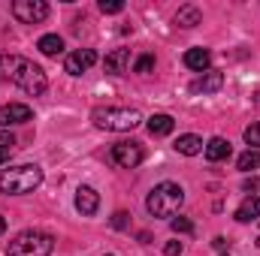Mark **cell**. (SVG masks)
I'll list each match as a JSON object with an SVG mask.
<instances>
[{
  "label": "cell",
  "mask_w": 260,
  "mask_h": 256,
  "mask_svg": "<svg viewBox=\"0 0 260 256\" xmlns=\"http://www.w3.org/2000/svg\"><path fill=\"white\" fill-rule=\"evenodd\" d=\"M203 154H206V160H209V163H221V160H227V157L233 154V148H230V142H227V139H221V136H212V139L206 142Z\"/></svg>",
  "instance_id": "cell-12"
},
{
  "label": "cell",
  "mask_w": 260,
  "mask_h": 256,
  "mask_svg": "<svg viewBox=\"0 0 260 256\" xmlns=\"http://www.w3.org/2000/svg\"><path fill=\"white\" fill-rule=\"evenodd\" d=\"M43 184V169L37 163H21L12 169H0V193L3 196H24Z\"/></svg>",
  "instance_id": "cell-2"
},
{
  "label": "cell",
  "mask_w": 260,
  "mask_h": 256,
  "mask_svg": "<svg viewBox=\"0 0 260 256\" xmlns=\"http://www.w3.org/2000/svg\"><path fill=\"white\" fill-rule=\"evenodd\" d=\"M12 15L21 24H40V21L49 18V3H43V0H15Z\"/></svg>",
  "instance_id": "cell-7"
},
{
  "label": "cell",
  "mask_w": 260,
  "mask_h": 256,
  "mask_svg": "<svg viewBox=\"0 0 260 256\" xmlns=\"http://www.w3.org/2000/svg\"><path fill=\"white\" fill-rule=\"evenodd\" d=\"M182 202H185L182 184H176V181H160V184L151 187L148 199H145V208H148L151 217H170V220H173V214L182 208Z\"/></svg>",
  "instance_id": "cell-4"
},
{
  "label": "cell",
  "mask_w": 260,
  "mask_h": 256,
  "mask_svg": "<svg viewBox=\"0 0 260 256\" xmlns=\"http://www.w3.org/2000/svg\"><path fill=\"white\" fill-rule=\"evenodd\" d=\"M52 250H55V238L49 232L24 229L9 241L6 256H52Z\"/></svg>",
  "instance_id": "cell-5"
},
{
  "label": "cell",
  "mask_w": 260,
  "mask_h": 256,
  "mask_svg": "<svg viewBox=\"0 0 260 256\" xmlns=\"http://www.w3.org/2000/svg\"><path fill=\"white\" fill-rule=\"evenodd\" d=\"M203 148H206V142H203L200 136H194V133H185V136L176 139V151L185 154V157H197V154H203Z\"/></svg>",
  "instance_id": "cell-18"
},
{
  "label": "cell",
  "mask_w": 260,
  "mask_h": 256,
  "mask_svg": "<svg viewBox=\"0 0 260 256\" xmlns=\"http://www.w3.org/2000/svg\"><path fill=\"white\" fill-rule=\"evenodd\" d=\"M151 69H154V55H139V58H136L133 72H139V75H148Z\"/></svg>",
  "instance_id": "cell-22"
},
{
  "label": "cell",
  "mask_w": 260,
  "mask_h": 256,
  "mask_svg": "<svg viewBox=\"0 0 260 256\" xmlns=\"http://www.w3.org/2000/svg\"><path fill=\"white\" fill-rule=\"evenodd\" d=\"M112 226H115V229H127V214H124V211H115V214H112Z\"/></svg>",
  "instance_id": "cell-27"
},
{
  "label": "cell",
  "mask_w": 260,
  "mask_h": 256,
  "mask_svg": "<svg viewBox=\"0 0 260 256\" xmlns=\"http://www.w3.org/2000/svg\"><path fill=\"white\" fill-rule=\"evenodd\" d=\"M164 253L167 256H182V241H167V244H164Z\"/></svg>",
  "instance_id": "cell-26"
},
{
  "label": "cell",
  "mask_w": 260,
  "mask_h": 256,
  "mask_svg": "<svg viewBox=\"0 0 260 256\" xmlns=\"http://www.w3.org/2000/svg\"><path fill=\"white\" fill-rule=\"evenodd\" d=\"M34 121V109L27 103H6L0 106V127H18Z\"/></svg>",
  "instance_id": "cell-8"
},
{
  "label": "cell",
  "mask_w": 260,
  "mask_h": 256,
  "mask_svg": "<svg viewBox=\"0 0 260 256\" xmlns=\"http://www.w3.org/2000/svg\"><path fill=\"white\" fill-rule=\"evenodd\" d=\"M6 232V217H0V235Z\"/></svg>",
  "instance_id": "cell-30"
},
{
  "label": "cell",
  "mask_w": 260,
  "mask_h": 256,
  "mask_svg": "<svg viewBox=\"0 0 260 256\" xmlns=\"http://www.w3.org/2000/svg\"><path fill=\"white\" fill-rule=\"evenodd\" d=\"M170 226H173V232H176V235H194V223H191L188 217H173V220H170Z\"/></svg>",
  "instance_id": "cell-21"
},
{
  "label": "cell",
  "mask_w": 260,
  "mask_h": 256,
  "mask_svg": "<svg viewBox=\"0 0 260 256\" xmlns=\"http://www.w3.org/2000/svg\"><path fill=\"white\" fill-rule=\"evenodd\" d=\"M37 49H40V52H43L46 58H58V55L64 52V39H61L58 33H46V36H40Z\"/></svg>",
  "instance_id": "cell-19"
},
{
  "label": "cell",
  "mask_w": 260,
  "mask_h": 256,
  "mask_svg": "<svg viewBox=\"0 0 260 256\" xmlns=\"http://www.w3.org/2000/svg\"><path fill=\"white\" fill-rule=\"evenodd\" d=\"M145 127H148V133L151 136H170L173 130H176V121H173V115H164V112H157V115H151L148 121H145Z\"/></svg>",
  "instance_id": "cell-16"
},
{
  "label": "cell",
  "mask_w": 260,
  "mask_h": 256,
  "mask_svg": "<svg viewBox=\"0 0 260 256\" xmlns=\"http://www.w3.org/2000/svg\"><path fill=\"white\" fill-rule=\"evenodd\" d=\"M185 66L194 72H209L212 66V52L209 49H188L185 52Z\"/></svg>",
  "instance_id": "cell-14"
},
{
  "label": "cell",
  "mask_w": 260,
  "mask_h": 256,
  "mask_svg": "<svg viewBox=\"0 0 260 256\" xmlns=\"http://www.w3.org/2000/svg\"><path fill=\"white\" fill-rule=\"evenodd\" d=\"M100 12L103 15H118V12H124V0H100Z\"/></svg>",
  "instance_id": "cell-24"
},
{
  "label": "cell",
  "mask_w": 260,
  "mask_h": 256,
  "mask_svg": "<svg viewBox=\"0 0 260 256\" xmlns=\"http://www.w3.org/2000/svg\"><path fill=\"white\" fill-rule=\"evenodd\" d=\"M257 247H260V232H257Z\"/></svg>",
  "instance_id": "cell-32"
},
{
  "label": "cell",
  "mask_w": 260,
  "mask_h": 256,
  "mask_svg": "<svg viewBox=\"0 0 260 256\" xmlns=\"http://www.w3.org/2000/svg\"><path fill=\"white\" fill-rule=\"evenodd\" d=\"M0 81H12L18 84L27 97H43L49 88V78L40 66L21 55H0Z\"/></svg>",
  "instance_id": "cell-1"
},
{
  "label": "cell",
  "mask_w": 260,
  "mask_h": 256,
  "mask_svg": "<svg viewBox=\"0 0 260 256\" xmlns=\"http://www.w3.org/2000/svg\"><path fill=\"white\" fill-rule=\"evenodd\" d=\"M94 64H97V52L94 49H76V52L67 55L64 69L70 75H82V72H88Z\"/></svg>",
  "instance_id": "cell-9"
},
{
  "label": "cell",
  "mask_w": 260,
  "mask_h": 256,
  "mask_svg": "<svg viewBox=\"0 0 260 256\" xmlns=\"http://www.w3.org/2000/svg\"><path fill=\"white\" fill-rule=\"evenodd\" d=\"M9 157H12V148H3V145H0V166L9 163Z\"/></svg>",
  "instance_id": "cell-28"
},
{
  "label": "cell",
  "mask_w": 260,
  "mask_h": 256,
  "mask_svg": "<svg viewBox=\"0 0 260 256\" xmlns=\"http://www.w3.org/2000/svg\"><path fill=\"white\" fill-rule=\"evenodd\" d=\"M242 136H245V142H248V148H257V151H260V121H257V124H248Z\"/></svg>",
  "instance_id": "cell-23"
},
{
  "label": "cell",
  "mask_w": 260,
  "mask_h": 256,
  "mask_svg": "<svg viewBox=\"0 0 260 256\" xmlns=\"http://www.w3.org/2000/svg\"><path fill=\"white\" fill-rule=\"evenodd\" d=\"M203 21V12L197 9L194 3H185V6H179V12H176V27H185V30H191Z\"/></svg>",
  "instance_id": "cell-17"
},
{
  "label": "cell",
  "mask_w": 260,
  "mask_h": 256,
  "mask_svg": "<svg viewBox=\"0 0 260 256\" xmlns=\"http://www.w3.org/2000/svg\"><path fill=\"white\" fill-rule=\"evenodd\" d=\"M257 187H260V181H257V178H254V175H251V178L245 181V190H257Z\"/></svg>",
  "instance_id": "cell-29"
},
{
  "label": "cell",
  "mask_w": 260,
  "mask_h": 256,
  "mask_svg": "<svg viewBox=\"0 0 260 256\" xmlns=\"http://www.w3.org/2000/svg\"><path fill=\"white\" fill-rule=\"evenodd\" d=\"M221 88H224V75H221V72H215V69L203 72L194 84H191V91H194V94H215V91H221Z\"/></svg>",
  "instance_id": "cell-13"
},
{
  "label": "cell",
  "mask_w": 260,
  "mask_h": 256,
  "mask_svg": "<svg viewBox=\"0 0 260 256\" xmlns=\"http://www.w3.org/2000/svg\"><path fill=\"white\" fill-rule=\"evenodd\" d=\"M260 217V196H245L242 202H239V208H236V220L239 223H254Z\"/></svg>",
  "instance_id": "cell-15"
},
{
  "label": "cell",
  "mask_w": 260,
  "mask_h": 256,
  "mask_svg": "<svg viewBox=\"0 0 260 256\" xmlns=\"http://www.w3.org/2000/svg\"><path fill=\"white\" fill-rule=\"evenodd\" d=\"M109 160L118 166V169H136L142 160H145V151L139 142H115L109 148Z\"/></svg>",
  "instance_id": "cell-6"
},
{
  "label": "cell",
  "mask_w": 260,
  "mask_h": 256,
  "mask_svg": "<svg viewBox=\"0 0 260 256\" xmlns=\"http://www.w3.org/2000/svg\"><path fill=\"white\" fill-rule=\"evenodd\" d=\"M103 69L109 75H127L130 72V49H115L103 58Z\"/></svg>",
  "instance_id": "cell-11"
},
{
  "label": "cell",
  "mask_w": 260,
  "mask_h": 256,
  "mask_svg": "<svg viewBox=\"0 0 260 256\" xmlns=\"http://www.w3.org/2000/svg\"><path fill=\"white\" fill-rule=\"evenodd\" d=\"M91 121L97 130H109V133H130L142 124V115L127 106H97L91 112Z\"/></svg>",
  "instance_id": "cell-3"
},
{
  "label": "cell",
  "mask_w": 260,
  "mask_h": 256,
  "mask_svg": "<svg viewBox=\"0 0 260 256\" xmlns=\"http://www.w3.org/2000/svg\"><path fill=\"white\" fill-rule=\"evenodd\" d=\"M236 169H239V172H245V175H248V172L254 175V172L260 169V151H257V148L242 151V154L236 157Z\"/></svg>",
  "instance_id": "cell-20"
},
{
  "label": "cell",
  "mask_w": 260,
  "mask_h": 256,
  "mask_svg": "<svg viewBox=\"0 0 260 256\" xmlns=\"http://www.w3.org/2000/svg\"><path fill=\"white\" fill-rule=\"evenodd\" d=\"M212 247H215V253H218V256H227V253H230V244H227V238H224V235L212 238Z\"/></svg>",
  "instance_id": "cell-25"
},
{
  "label": "cell",
  "mask_w": 260,
  "mask_h": 256,
  "mask_svg": "<svg viewBox=\"0 0 260 256\" xmlns=\"http://www.w3.org/2000/svg\"><path fill=\"white\" fill-rule=\"evenodd\" d=\"M97 208H100V193L94 190V187H79L76 190V211L82 214V217H94L97 214Z\"/></svg>",
  "instance_id": "cell-10"
},
{
  "label": "cell",
  "mask_w": 260,
  "mask_h": 256,
  "mask_svg": "<svg viewBox=\"0 0 260 256\" xmlns=\"http://www.w3.org/2000/svg\"><path fill=\"white\" fill-rule=\"evenodd\" d=\"M254 103H257V106H260V94H257V100H254Z\"/></svg>",
  "instance_id": "cell-31"
}]
</instances>
